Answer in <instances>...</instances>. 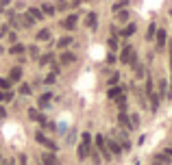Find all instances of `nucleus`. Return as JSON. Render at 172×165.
Masks as SVG:
<instances>
[{"label":"nucleus","mask_w":172,"mask_h":165,"mask_svg":"<svg viewBox=\"0 0 172 165\" xmlns=\"http://www.w3.org/2000/svg\"><path fill=\"white\" fill-rule=\"evenodd\" d=\"M89 143H91V135L83 132V139H81V146H79V159H87L89 157Z\"/></svg>","instance_id":"obj_1"},{"label":"nucleus","mask_w":172,"mask_h":165,"mask_svg":"<svg viewBox=\"0 0 172 165\" xmlns=\"http://www.w3.org/2000/svg\"><path fill=\"white\" fill-rule=\"evenodd\" d=\"M120 61H122V63H133V65H135V57H133V48H131V46L122 48V52H120Z\"/></svg>","instance_id":"obj_2"},{"label":"nucleus","mask_w":172,"mask_h":165,"mask_svg":"<svg viewBox=\"0 0 172 165\" xmlns=\"http://www.w3.org/2000/svg\"><path fill=\"white\" fill-rule=\"evenodd\" d=\"M42 18H44V13L39 11V9H31V11L26 13V20H29L31 24H33V22H37V20H42Z\"/></svg>","instance_id":"obj_3"},{"label":"nucleus","mask_w":172,"mask_h":165,"mask_svg":"<svg viewBox=\"0 0 172 165\" xmlns=\"http://www.w3.org/2000/svg\"><path fill=\"white\" fill-rule=\"evenodd\" d=\"M107 150L111 152V157H113V154H118V157L122 154V146H118V141H109V146H107Z\"/></svg>","instance_id":"obj_4"},{"label":"nucleus","mask_w":172,"mask_h":165,"mask_svg":"<svg viewBox=\"0 0 172 165\" xmlns=\"http://www.w3.org/2000/svg\"><path fill=\"white\" fill-rule=\"evenodd\" d=\"M76 20H79V15H68V18H65V22H63V26H65L68 31H72V28L76 26Z\"/></svg>","instance_id":"obj_5"},{"label":"nucleus","mask_w":172,"mask_h":165,"mask_svg":"<svg viewBox=\"0 0 172 165\" xmlns=\"http://www.w3.org/2000/svg\"><path fill=\"white\" fill-rule=\"evenodd\" d=\"M22 78V68H11V74H9V81H20Z\"/></svg>","instance_id":"obj_6"},{"label":"nucleus","mask_w":172,"mask_h":165,"mask_svg":"<svg viewBox=\"0 0 172 165\" xmlns=\"http://www.w3.org/2000/svg\"><path fill=\"white\" fill-rule=\"evenodd\" d=\"M74 61H76V57H74L72 52H63V54H61V63H63V65H68V63H74Z\"/></svg>","instance_id":"obj_7"},{"label":"nucleus","mask_w":172,"mask_h":165,"mask_svg":"<svg viewBox=\"0 0 172 165\" xmlns=\"http://www.w3.org/2000/svg\"><path fill=\"white\" fill-rule=\"evenodd\" d=\"M170 163V159L166 157V154H157L155 159H153V165H168Z\"/></svg>","instance_id":"obj_8"},{"label":"nucleus","mask_w":172,"mask_h":165,"mask_svg":"<svg viewBox=\"0 0 172 165\" xmlns=\"http://www.w3.org/2000/svg\"><path fill=\"white\" fill-rule=\"evenodd\" d=\"M29 118H31L33 122H44V118L39 115V111H37V109H29Z\"/></svg>","instance_id":"obj_9"},{"label":"nucleus","mask_w":172,"mask_h":165,"mask_svg":"<svg viewBox=\"0 0 172 165\" xmlns=\"http://www.w3.org/2000/svg\"><path fill=\"white\" fill-rule=\"evenodd\" d=\"M155 35H157V46L164 48V46H166V31H157Z\"/></svg>","instance_id":"obj_10"},{"label":"nucleus","mask_w":172,"mask_h":165,"mask_svg":"<svg viewBox=\"0 0 172 165\" xmlns=\"http://www.w3.org/2000/svg\"><path fill=\"white\" fill-rule=\"evenodd\" d=\"M50 100H52V96H50V93H44L42 98H39V109H46V107L50 104Z\"/></svg>","instance_id":"obj_11"},{"label":"nucleus","mask_w":172,"mask_h":165,"mask_svg":"<svg viewBox=\"0 0 172 165\" xmlns=\"http://www.w3.org/2000/svg\"><path fill=\"white\" fill-rule=\"evenodd\" d=\"M42 161H44V165H57V159H55V154H44Z\"/></svg>","instance_id":"obj_12"},{"label":"nucleus","mask_w":172,"mask_h":165,"mask_svg":"<svg viewBox=\"0 0 172 165\" xmlns=\"http://www.w3.org/2000/svg\"><path fill=\"white\" fill-rule=\"evenodd\" d=\"M157 107H159V96L157 93H150V109L157 111Z\"/></svg>","instance_id":"obj_13"},{"label":"nucleus","mask_w":172,"mask_h":165,"mask_svg":"<svg viewBox=\"0 0 172 165\" xmlns=\"http://www.w3.org/2000/svg\"><path fill=\"white\" fill-rule=\"evenodd\" d=\"M70 43H72V37H61V39L57 41V46H59V48H68Z\"/></svg>","instance_id":"obj_14"},{"label":"nucleus","mask_w":172,"mask_h":165,"mask_svg":"<svg viewBox=\"0 0 172 165\" xmlns=\"http://www.w3.org/2000/svg\"><path fill=\"white\" fill-rule=\"evenodd\" d=\"M37 39H39V41L50 39V31H48V28H44V31H39V33H37Z\"/></svg>","instance_id":"obj_15"},{"label":"nucleus","mask_w":172,"mask_h":165,"mask_svg":"<svg viewBox=\"0 0 172 165\" xmlns=\"http://www.w3.org/2000/svg\"><path fill=\"white\" fill-rule=\"evenodd\" d=\"M133 33H135V24H129V26H127V28H124L120 35H124V37H131Z\"/></svg>","instance_id":"obj_16"},{"label":"nucleus","mask_w":172,"mask_h":165,"mask_svg":"<svg viewBox=\"0 0 172 165\" xmlns=\"http://www.w3.org/2000/svg\"><path fill=\"white\" fill-rule=\"evenodd\" d=\"M87 26L89 28H96V13H89L87 15Z\"/></svg>","instance_id":"obj_17"},{"label":"nucleus","mask_w":172,"mask_h":165,"mask_svg":"<svg viewBox=\"0 0 172 165\" xmlns=\"http://www.w3.org/2000/svg\"><path fill=\"white\" fill-rule=\"evenodd\" d=\"M42 13H46V15H55V7H52V4H44Z\"/></svg>","instance_id":"obj_18"},{"label":"nucleus","mask_w":172,"mask_h":165,"mask_svg":"<svg viewBox=\"0 0 172 165\" xmlns=\"http://www.w3.org/2000/svg\"><path fill=\"white\" fill-rule=\"evenodd\" d=\"M155 33H157V26H155V24H150V26H148V35H146V39H153V37H155Z\"/></svg>","instance_id":"obj_19"},{"label":"nucleus","mask_w":172,"mask_h":165,"mask_svg":"<svg viewBox=\"0 0 172 165\" xmlns=\"http://www.w3.org/2000/svg\"><path fill=\"white\" fill-rule=\"evenodd\" d=\"M22 52H24V46H20V43H15L11 48V54H22Z\"/></svg>","instance_id":"obj_20"},{"label":"nucleus","mask_w":172,"mask_h":165,"mask_svg":"<svg viewBox=\"0 0 172 165\" xmlns=\"http://www.w3.org/2000/svg\"><path fill=\"white\" fill-rule=\"evenodd\" d=\"M118 139L122 141V148H129V139H127V135H124V132H118Z\"/></svg>","instance_id":"obj_21"},{"label":"nucleus","mask_w":172,"mask_h":165,"mask_svg":"<svg viewBox=\"0 0 172 165\" xmlns=\"http://www.w3.org/2000/svg\"><path fill=\"white\" fill-rule=\"evenodd\" d=\"M116 18H118V22H127V20H129V13H127V11H120Z\"/></svg>","instance_id":"obj_22"},{"label":"nucleus","mask_w":172,"mask_h":165,"mask_svg":"<svg viewBox=\"0 0 172 165\" xmlns=\"http://www.w3.org/2000/svg\"><path fill=\"white\" fill-rule=\"evenodd\" d=\"M127 4H129V0H120V2H118V4H113V11H116V13H118V9H124V7H127Z\"/></svg>","instance_id":"obj_23"},{"label":"nucleus","mask_w":172,"mask_h":165,"mask_svg":"<svg viewBox=\"0 0 172 165\" xmlns=\"http://www.w3.org/2000/svg\"><path fill=\"white\" fill-rule=\"evenodd\" d=\"M11 87V81L9 78H0V89H9Z\"/></svg>","instance_id":"obj_24"},{"label":"nucleus","mask_w":172,"mask_h":165,"mask_svg":"<svg viewBox=\"0 0 172 165\" xmlns=\"http://www.w3.org/2000/svg\"><path fill=\"white\" fill-rule=\"evenodd\" d=\"M20 93H22V96H29V93H31V87H29V85H22V87H20Z\"/></svg>","instance_id":"obj_25"},{"label":"nucleus","mask_w":172,"mask_h":165,"mask_svg":"<svg viewBox=\"0 0 172 165\" xmlns=\"http://www.w3.org/2000/svg\"><path fill=\"white\" fill-rule=\"evenodd\" d=\"M11 98H13V96H11V93H7V91H4V93H0V102H9Z\"/></svg>","instance_id":"obj_26"},{"label":"nucleus","mask_w":172,"mask_h":165,"mask_svg":"<svg viewBox=\"0 0 172 165\" xmlns=\"http://www.w3.org/2000/svg\"><path fill=\"white\" fill-rule=\"evenodd\" d=\"M29 52H31V57H37V54H39V48H37V46H31Z\"/></svg>","instance_id":"obj_27"},{"label":"nucleus","mask_w":172,"mask_h":165,"mask_svg":"<svg viewBox=\"0 0 172 165\" xmlns=\"http://www.w3.org/2000/svg\"><path fill=\"white\" fill-rule=\"evenodd\" d=\"M48 61H52V54H44L42 59H39V63H48Z\"/></svg>","instance_id":"obj_28"},{"label":"nucleus","mask_w":172,"mask_h":165,"mask_svg":"<svg viewBox=\"0 0 172 165\" xmlns=\"http://www.w3.org/2000/svg\"><path fill=\"white\" fill-rule=\"evenodd\" d=\"M35 137H37V141H39V143H46V141H48V139H46V137H44V132H37V135H35Z\"/></svg>","instance_id":"obj_29"},{"label":"nucleus","mask_w":172,"mask_h":165,"mask_svg":"<svg viewBox=\"0 0 172 165\" xmlns=\"http://www.w3.org/2000/svg\"><path fill=\"white\" fill-rule=\"evenodd\" d=\"M120 93H122V91H120V89H116V87L109 91V96H111V98H116V96H120Z\"/></svg>","instance_id":"obj_30"},{"label":"nucleus","mask_w":172,"mask_h":165,"mask_svg":"<svg viewBox=\"0 0 172 165\" xmlns=\"http://www.w3.org/2000/svg\"><path fill=\"white\" fill-rule=\"evenodd\" d=\"M164 154H166V157H168V159H172V148H168V150H166V152H164Z\"/></svg>","instance_id":"obj_31"},{"label":"nucleus","mask_w":172,"mask_h":165,"mask_svg":"<svg viewBox=\"0 0 172 165\" xmlns=\"http://www.w3.org/2000/svg\"><path fill=\"white\" fill-rule=\"evenodd\" d=\"M0 118H4V109L2 107H0Z\"/></svg>","instance_id":"obj_32"},{"label":"nucleus","mask_w":172,"mask_h":165,"mask_svg":"<svg viewBox=\"0 0 172 165\" xmlns=\"http://www.w3.org/2000/svg\"><path fill=\"white\" fill-rule=\"evenodd\" d=\"M170 61H172V41H170Z\"/></svg>","instance_id":"obj_33"},{"label":"nucleus","mask_w":172,"mask_h":165,"mask_svg":"<svg viewBox=\"0 0 172 165\" xmlns=\"http://www.w3.org/2000/svg\"><path fill=\"white\" fill-rule=\"evenodd\" d=\"M9 165H15V163H9Z\"/></svg>","instance_id":"obj_34"}]
</instances>
